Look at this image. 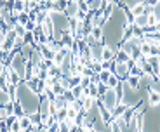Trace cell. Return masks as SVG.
Here are the masks:
<instances>
[{
	"mask_svg": "<svg viewBox=\"0 0 160 132\" xmlns=\"http://www.w3.org/2000/svg\"><path fill=\"white\" fill-rule=\"evenodd\" d=\"M110 71L115 73V75L120 78V82H124L125 78L129 76V66H127V63H117V61H113Z\"/></svg>",
	"mask_w": 160,
	"mask_h": 132,
	"instance_id": "obj_1",
	"label": "cell"
},
{
	"mask_svg": "<svg viewBox=\"0 0 160 132\" xmlns=\"http://www.w3.org/2000/svg\"><path fill=\"white\" fill-rule=\"evenodd\" d=\"M146 106H148V108H157V106H160V92L153 90V89H148V90H146Z\"/></svg>",
	"mask_w": 160,
	"mask_h": 132,
	"instance_id": "obj_2",
	"label": "cell"
},
{
	"mask_svg": "<svg viewBox=\"0 0 160 132\" xmlns=\"http://www.w3.org/2000/svg\"><path fill=\"white\" fill-rule=\"evenodd\" d=\"M5 71H7V75H9V82H11V85L12 87H18V85L23 82V78H21V75L16 71V70L12 68L11 64L9 66H5Z\"/></svg>",
	"mask_w": 160,
	"mask_h": 132,
	"instance_id": "obj_3",
	"label": "cell"
},
{
	"mask_svg": "<svg viewBox=\"0 0 160 132\" xmlns=\"http://www.w3.org/2000/svg\"><path fill=\"white\" fill-rule=\"evenodd\" d=\"M115 51L117 49L113 45H103V51H101V61H115Z\"/></svg>",
	"mask_w": 160,
	"mask_h": 132,
	"instance_id": "obj_4",
	"label": "cell"
},
{
	"mask_svg": "<svg viewBox=\"0 0 160 132\" xmlns=\"http://www.w3.org/2000/svg\"><path fill=\"white\" fill-rule=\"evenodd\" d=\"M129 57H131V56H129V52H125L122 47H118L115 51V61H117V63H127Z\"/></svg>",
	"mask_w": 160,
	"mask_h": 132,
	"instance_id": "obj_5",
	"label": "cell"
},
{
	"mask_svg": "<svg viewBox=\"0 0 160 132\" xmlns=\"http://www.w3.org/2000/svg\"><path fill=\"white\" fill-rule=\"evenodd\" d=\"M77 12H78V2H70L68 0V5L64 9V14L68 17H72V16H77Z\"/></svg>",
	"mask_w": 160,
	"mask_h": 132,
	"instance_id": "obj_6",
	"label": "cell"
},
{
	"mask_svg": "<svg viewBox=\"0 0 160 132\" xmlns=\"http://www.w3.org/2000/svg\"><path fill=\"white\" fill-rule=\"evenodd\" d=\"M42 28H44V33L47 37H52V33H54V23H52V19L51 17H45V21L42 23Z\"/></svg>",
	"mask_w": 160,
	"mask_h": 132,
	"instance_id": "obj_7",
	"label": "cell"
},
{
	"mask_svg": "<svg viewBox=\"0 0 160 132\" xmlns=\"http://www.w3.org/2000/svg\"><path fill=\"white\" fill-rule=\"evenodd\" d=\"M91 35L94 37V40H98V42H104V30L101 28V26H92Z\"/></svg>",
	"mask_w": 160,
	"mask_h": 132,
	"instance_id": "obj_8",
	"label": "cell"
},
{
	"mask_svg": "<svg viewBox=\"0 0 160 132\" xmlns=\"http://www.w3.org/2000/svg\"><path fill=\"white\" fill-rule=\"evenodd\" d=\"M125 84L129 85L131 89H141V78H138V76H132V75H129L127 78H125Z\"/></svg>",
	"mask_w": 160,
	"mask_h": 132,
	"instance_id": "obj_9",
	"label": "cell"
},
{
	"mask_svg": "<svg viewBox=\"0 0 160 132\" xmlns=\"http://www.w3.org/2000/svg\"><path fill=\"white\" fill-rule=\"evenodd\" d=\"M127 108H129L127 104H124V103H118V104L115 106V108L112 110V115H113V118H118V116H122V115L125 113V110H127Z\"/></svg>",
	"mask_w": 160,
	"mask_h": 132,
	"instance_id": "obj_10",
	"label": "cell"
},
{
	"mask_svg": "<svg viewBox=\"0 0 160 132\" xmlns=\"http://www.w3.org/2000/svg\"><path fill=\"white\" fill-rule=\"evenodd\" d=\"M144 9H146V4L144 2H138V4H134L131 7V11L134 16H141V14H144Z\"/></svg>",
	"mask_w": 160,
	"mask_h": 132,
	"instance_id": "obj_11",
	"label": "cell"
},
{
	"mask_svg": "<svg viewBox=\"0 0 160 132\" xmlns=\"http://www.w3.org/2000/svg\"><path fill=\"white\" fill-rule=\"evenodd\" d=\"M148 16H150V14H141V16H136V17H134V24H138V26H141V28L148 26Z\"/></svg>",
	"mask_w": 160,
	"mask_h": 132,
	"instance_id": "obj_12",
	"label": "cell"
},
{
	"mask_svg": "<svg viewBox=\"0 0 160 132\" xmlns=\"http://www.w3.org/2000/svg\"><path fill=\"white\" fill-rule=\"evenodd\" d=\"M120 84H122V82H120V78L115 75V73H112V75L108 76V82H106V85H108L110 89H117Z\"/></svg>",
	"mask_w": 160,
	"mask_h": 132,
	"instance_id": "obj_13",
	"label": "cell"
},
{
	"mask_svg": "<svg viewBox=\"0 0 160 132\" xmlns=\"http://www.w3.org/2000/svg\"><path fill=\"white\" fill-rule=\"evenodd\" d=\"M14 115H16L18 118H21V116L26 115V110L23 108V104H21L19 101H14Z\"/></svg>",
	"mask_w": 160,
	"mask_h": 132,
	"instance_id": "obj_14",
	"label": "cell"
},
{
	"mask_svg": "<svg viewBox=\"0 0 160 132\" xmlns=\"http://www.w3.org/2000/svg\"><path fill=\"white\" fill-rule=\"evenodd\" d=\"M47 73H49V76H52V78H61V68L59 66H56V64H52L51 68L47 70Z\"/></svg>",
	"mask_w": 160,
	"mask_h": 132,
	"instance_id": "obj_15",
	"label": "cell"
},
{
	"mask_svg": "<svg viewBox=\"0 0 160 132\" xmlns=\"http://www.w3.org/2000/svg\"><path fill=\"white\" fill-rule=\"evenodd\" d=\"M66 5H68V0H56V2H54V7H52V11L64 12V9H66Z\"/></svg>",
	"mask_w": 160,
	"mask_h": 132,
	"instance_id": "obj_16",
	"label": "cell"
},
{
	"mask_svg": "<svg viewBox=\"0 0 160 132\" xmlns=\"http://www.w3.org/2000/svg\"><path fill=\"white\" fill-rule=\"evenodd\" d=\"M19 124H21V129H23V130H30V129H32V120H30L28 115L21 116V118H19Z\"/></svg>",
	"mask_w": 160,
	"mask_h": 132,
	"instance_id": "obj_17",
	"label": "cell"
},
{
	"mask_svg": "<svg viewBox=\"0 0 160 132\" xmlns=\"http://www.w3.org/2000/svg\"><path fill=\"white\" fill-rule=\"evenodd\" d=\"M129 75H132V76H138V78H141V76H144V71H143V68L141 66H138V64H134L131 70H129Z\"/></svg>",
	"mask_w": 160,
	"mask_h": 132,
	"instance_id": "obj_18",
	"label": "cell"
},
{
	"mask_svg": "<svg viewBox=\"0 0 160 132\" xmlns=\"http://www.w3.org/2000/svg\"><path fill=\"white\" fill-rule=\"evenodd\" d=\"M11 99H12L11 94H9L7 90H2V89H0V106H5Z\"/></svg>",
	"mask_w": 160,
	"mask_h": 132,
	"instance_id": "obj_19",
	"label": "cell"
},
{
	"mask_svg": "<svg viewBox=\"0 0 160 132\" xmlns=\"http://www.w3.org/2000/svg\"><path fill=\"white\" fill-rule=\"evenodd\" d=\"M0 49L5 52H11L12 49H14V40H11V38H5L4 42H2V45H0Z\"/></svg>",
	"mask_w": 160,
	"mask_h": 132,
	"instance_id": "obj_20",
	"label": "cell"
},
{
	"mask_svg": "<svg viewBox=\"0 0 160 132\" xmlns=\"http://www.w3.org/2000/svg\"><path fill=\"white\" fill-rule=\"evenodd\" d=\"M28 21H30V14L26 11H21L19 14H18V23H19V24H23V26H24Z\"/></svg>",
	"mask_w": 160,
	"mask_h": 132,
	"instance_id": "obj_21",
	"label": "cell"
},
{
	"mask_svg": "<svg viewBox=\"0 0 160 132\" xmlns=\"http://www.w3.org/2000/svg\"><path fill=\"white\" fill-rule=\"evenodd\" d=\"M64 90H66V89H64L63 85H61L59 78H58V80H56V84L52 85V92H54L56 96H61V94H64Z\"/></svg>",
	"mask_w": 160,
	"mask_h": 132,
	"instance_id": "obj_22",
	"label": "cell"
},
{
	"mask_svg": "<svg viewBox=\"0 0 160 132\" xmlns=\"http://www.w3.org/2000/svg\"><path fill=\"white\" fill-rule=\"evenodd\" d=\"M30 120H32V125H38L40 122H42V118H40V111H33L30 113Z\"/></svg>",
	"mask_w": 160,
	"mask_h": 132,
	"instance_id": "obj_23",
	"label": "cell"
},
{
	"mask_svg": "<svg viewBox=\"0 0 160 132\" xmlns=\"http://www.w3.org/2000/svg\"><path fill=\"white\" fill-rule=\"evenodd\" d=\"M108 130L110 132H122V125L118 124V120H115V118H113V122L108 125Z\"/></svg>",
	"mask_w": 160,
	"mask_h": 132,
	"instance_id": "obj_24",
	"label": "cell"
},
{
	"mask_svg": "<svg viewBox=\"0 0 160 132\" xmlns=\"http://www.w3.org/2000/svg\"><path fill=\"white\" fill-rule=\"evenodd\" d=\"M108 85L106 84H103V82H99V84H98V97H103L104 94H106V90H108Z\"/></svg>",
	"mask_w": 160,
	"mask_h": 132,
	"instance_id": "obj_25",
	"label": "cell"
},
{
	"mask_svg": "<svg viewBox=\"0 0 160 132\" xmlns=\"http://www.w3.org/2000/svg\"><path fill=\"white\" fill-rule=\"evenodd\" d=\"M21 11H24V0H16V2H14V9H12V12L19 14Z\"/></svg>",
	"mask_w": 160,
	"mask_h": 132,
	"instance_id": "obj_26",
	"label": "cell"
},
{
	"mask_svg": "<svg viewBox=\"0 0 160 132\" xmlns=\"http://www.w3.org/2000/svg\"><path fill=\"white\" fill-rule=\"evenodd\" d=\"M12 30L16 32V35H18V37H24V33H26L24 26H23V24H19V23H16V24H14V26H12Z\"/></svg>",
	"mask_w": 160,
	"mask_h": 132,
	"instance_id": "obj_27",
	"label": "cell"
},
{
	"mask_svg": "<svg viewBox=\"0 0 160 132\" xmlns=\"http://www.w3.org/2000/svg\"><path fill=\"white\" fill-rule=\"evenodd\" d=\"M56 120L58 122H64V120H66V108H59V110H58Z\"/></svg>",
	"mask_w": 160,
	"mask_h": 132,
	"instance_id": "obj_28",
	"label": "cell"
},
{
	"mask_svg": "<svg viewBox=\"0 0 160 132\" xmlns=\"http://www.w3.org/2000/svg\"><path fill=\"white\" fill-rule=\"evenodd\" d=\"M112 75V71H108V70H103V71H99V82H103V84H106L108 82V76Z\"/></svg>",
	"mask_w": 160,
	"mask_h": 132,
	"instance_id": "obj_29",
	"label": "cell"
},
{
	"mask_svg": "<svg viewBox=\"0 0 160 132\" xmlns=\"http://www.w3.org/2000/svg\"><path fill=\"white\" fill-rule=\"evenodd\" d=\"M24 47V38L23 37H16V38H14V49H23Z\"/></svg>",
	"mask_w": 160,
	"mask_h": 132,
	"instance_id": "obj_30",
	"label": "cell"
},
{
	"mask_svg": "<svg viewBox=\"0 0 160 132\" xmlns=\"http://www.w3.org/2000/svg\"><path fill=\"white\" fill-rule=\"evenodd\" d=\"M64 99H66V103H70L72 104L73 101H75V96H73V92H72V89H68V90H64Z\"/></svg>",
	"mask_w": 160,
	"mask_h": 132,
	"instance_id": "obj_31",
	"label": "cell"
},
{
	"mask_svg": "<svg viewBox=\"0 0 160 132\" xmlns=\"http://www.w3.org/2000/svg\"><path fill=\"white\" fill-rule=\"evenodd\" d=\"M132 35H134V37H143L144 32H143V28H141V26H138V24H132Z\"/></svg>",
	"mask_w": 160,
	"mask_h": 132,
	"instance_id": "obj_32",
	"label": "cell"
},
{
	"mask_svg": "<svg viewBox=\"0 0 160 132\" xmlns=\"http://www.w3.org/2000/svg\"><path fill=\"white\" fill-rule=\"evenodd\" d=\"M72 92H73V96H75V99H80V97H82V85L72 87Z\"/></svg>",
	"mask_w": 160,
	"mask_h": 132,
	"instance_id": "obj_33",
	"label": "cell"
},
{
	"mask_svg": "<svg viewBox=\"0 0 160 132\" xmlns=\"http://www.w3.org/2000/svg\"><path fill=\"white\" fill-rule=\"evenodd\" d=\"M91 70L94 73H99V71H103V68H101V61H92V64H91Z\"/></svg>",
	"mask_w": 160,
	"mask_h": 132,
	"instance_id": "obj_34",
	"label": "cell"
},
{
	"mask_svg": "<svg viewBox=\"0 0 160 132\" xmlns=\"http://www.w3.org/2000/svg\"><path fill=\"white\" fill-rule=\"evenodd\" d=\"M148 63L152 64V68H158V64H160L158 56H148Z\"/></svg>",
	"mask_w": 160,
	"mask_h": 132,
	"instance_id": "obj_35",
	"label": "cell"
},
{
	"mask_svg": "<svg viewBox=\"0 0 160 132\" xmlns=\"http://www.w3.org/2000/svg\"><path fill=\"white\" fill-rule=\"evenodd\" d=\"M89 97H94V99L98 97V85H94V84L89 85Z\"/></svg>",
	"mask_w": 160,
	"mask_h": 132,
	"instance_id": "obj_36",
	"label": "cell"
},
{
	"mask_svg": "<svg viewBox=\"0 0 160 132\" xmlns=\"http://www.w3.org/2000/svg\"><path fill=\"white\" fill-rule=\"evenodd\" d=\"M91 84H92V82H91V76H85V75L80 76V85H82V87H89Z\"/></svg>",
	"mask_w": 160,
	"mask_h": 132,
	"instance_id": "obj_37",
	"label": "cell"
},
{
	"mask_svg": "<svg viewBox=\"0 0 160 132\" xmlns=\"http://www.w3.org/2000/svg\"><path fill=\"white\" fill-rule=\"evenodd\" d=\"M11 132H24L23 129H21V124H19V118H18L14 124L11 125Z\"/></svg>",
	"mask_w": 160,
	"mask_h": 132,
	"instance_id": "obj_38",
	"label": "cell"
},
{
	"mask_svg": "<svg viewBox=\"0 0 160 132\" xmlns=\"http://www.w3.org/2000/svg\"><path fill=\"white\" fill-rule=\"evenodd\" d=\"M70 87H75V85H80V76H68Z\"/></svg>",
	"mask_w": 160,
	"mask_h": 132,
	"instance_id": "obj_39",
	"label": "cell"
},
{
	"mask_svg": "<svg viewBox=\"0 0 160 132\" xmlns=\"http://www.w3.org/2000/svg\"><path fill=\"white\" fill-rule=\"evenodd\" d=\"M78 11L89 12V4H87V2H84V0H78Z\"/></svg>",
	"mask_w": 160,
	"mask_h": 132,
	"instance_id": "obj_40",
	"label": "cell"
},
{
	"mask_svg": "<svg viewBox=\"0 0 160 132\" xmlns=\"http://www.w3.org/2000/svg\"><path fill=\"white\" fill-rule=\"evenodd\" d=\"M35 26H37V23H35V21L30 19L28 23L24 24V30H26V32H33V30H35Z\"/></svg>",
	"mask_w": 160,
	"mask_h": 132,
	"instance_id": "obj_41",
	"label": "cell"
},
{
	"mask_svg": "<svg viewBox=\"0 0 160 132\" xmlns=\"http://www.w3.org/2000/svg\"><path fill=\"white\" fill-rule=\"evenodd\" d=\"M152 14H153V16H155L158 21H160V2H158L157 5H153V12H152Z\"/></svg>",
	"mask_w": 160,
	"mask_h": 132,
	"instance_id": "obj_42",
	"label": "cell"
},
{
	"mask_svg": "<svg viewBox=\"0 0 160 132\" xmlns=\"http://www.w3.org/2000/svg\"><path fill=\"white\" fill-rule=\"evenodd\" d=\"M112 64H113V61H101V68H103V70H108V71H110V70H112Z\"/></svg>",
	"mask_w": 160,
	"mask_h": 132,
	"instance_id": "obj_43",
	"label": "cell"
},
{
	"mask_svg": "<svg viewBox=\"0 0 160 132\" xmlns=\"http://www.w3.org/2000/svg\"><path fill=\"white\" fill-rule=\"evenodd\" d=\"M143 2H144L146 5H152V7H153V5L158 4V0H143Z\"/></svg>",
	"mask_w": 160,
	"mask_h": 132,
	"instance_id": "obj_44",
	"label": "cell"
},
{
	"mask_svg": "<svg viewBox=\"0 0 160 132\" xmlns=\"http://www.w3.org/2000/svg\"><path fill=\"white\" fill-rule=\"evenodd\" d=\"M4 70H5V66L2 63H0V73H4Z\"/></svg>",
	"mask_w": 160,
	"mask_h": 132,
	"instance_id": "obj_45",
	"label": "cell"
},
{
	"mask_svg": "<svg viewBox=\"0 0 160 132\" xmlns=\"http://www.w3.org/2000/svg\"><path fill=\"white\" fill-rule=\"evenodd\" d=\"M70 2H78V0H70Z\"/></svg>",
	"mask_w": 160,
	"mask_h": 132,
	"instance_id": "obj_46",
	"label": "cell"
},
{
	"mask_svg": "<svg viewBox=\"0 0 160 132\" xmlns=\"http://www.w3.org/2000/svg\"><path fill=\"white\" fill-rule=\"evenodd\" d=\"M136 132H143V130H136Z\"/></svg>",
	"mask_w": 160,
	"mask_h": 132,
	"instance_id": "obj_47",
	"label": "cell"
},
{
	"mask_svg": "<svg viewBox=\"0 0 160 132\" xmlns=\"http://www.w3.org/2000/svg\"><path fill=\"white\" fill-rule=\"evenodd\" d=\"M84 2H89V0H84Z\"/></svg>",
	"mask_w": 160,
	"mask_h": 132,
	"instance_id": "obj_48",
	"label": "cell"
},
{
	"mask_svg": "<svg viewBox=\"0 0 160 132\" xmlns=\"http://www.w3.org/2000/svg\"><path fill=\"white\" fill-rule=\"evenodd\" d=\"M0 132H2V130H0Z\"/></svg>",
	"mask_w": 160,
	"mask_h": 132,
	"instance_id": "obj_49",
	"label": "cell"
},
{
	"mask_svg": "<svg viewBox=\"0 0 160 132\" xmlns=\"http://www.w3.org/2000/svg\"><path fill=\"white\" fill-rule=\"evenodd\" d=\"M158 2H160V0H158Z\"/></svg>",
	"mask_w": 160,
	"mask_h": 132,
	"instance_id": "obj_50",
	"label": "cell"
}]
</instances>
